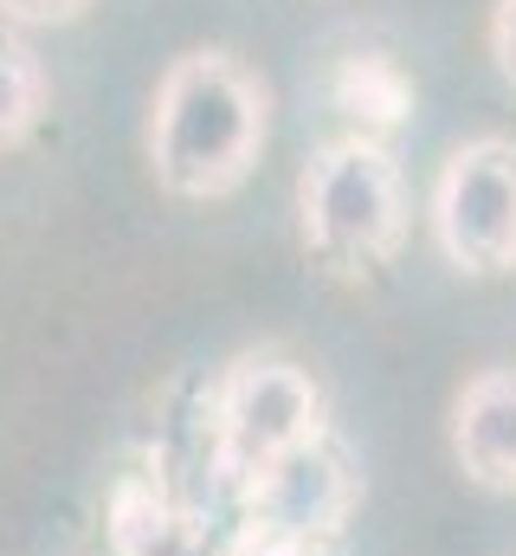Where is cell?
Returning a JSON list of instances; mask_svg holds the SVG:
<instances>
[{"label": "cell", "instance_id": "6da1fadb", "mask_svg": "<svg viewBox=\"0 0 516 556\" xmlns=\"http://www.w3.org/2000/svg\"><path fill=\"white\" fill-rule=\"evenodd\" d=\"M271 137V91L227 46L168 59L149 98V168L175 201H227L253 181Z\"/></svg>", "mask_w": 516, "mask_h": 556}, {"label": "cell", "instance_id": "7a4b0ae2", "mask_svg": "<svg viewBox=\"0 0 516 556\" xmlns=\"http://www.w3.org/2000/svg\"><path fill=\"white\" fill-rule=\"evenodd\" d=\"M297 233L304 253L343 285L394 266L407 247V181L394 149L375 137L323 142L297 175Z\"/></svg>", "mask_w": 516, "mask_h": 556}, {"label": "cell", "instance_id": "3957f363", "mask_svg": "<svg viewBox=\"0 0 516 556\" xmlns=\"http://www.w3.org/2000/svg\"><path fill=\"white\" fill-rule=\"evenodd\" d=\"M330 433V402L323 382L284 356V350H246L220 369L207 389V459L227 492H253L258 479L291 459L297 446Z\"/></svg>", "mask_w": 516, "mask_h": 556}, {"label": "cell", "instance_id": "277c9868", "mask_svg": "<svg viewBox=\"0 0 516 556\" xmlns=\"http://www.w3.org/2000/svg\"><path fill=\"white\" fill-rule=\"evenodd\" d=\"M433 240L465 278L516 273V137L459 142L433 175Z\"/></svg>", "mask_w": 516, "mask_h": 556}, {"label": "cell", "instance_id": "5b68a950", "mask_svg": "<svg viewBox=\"0 0 516 556\" xmlns=\"http://www.w3.org/2000/svg\"><path fill=\"white\" fill-rule=\"evenodd\" d=\"M240 505H246V518L265 525V531H291V538L330 544L356 518V505H362V472H356L349 446L336 433H323V440L297 446L291 459H278Z\"/></svg>", "mask_w": 516, "mask_h": 556}, {"label": "cell", "instance_id": "8992f818", "mask_svg": "<svg viewBox=\"0 0 516 556\" xmlns=\"http://www.w3.org/2000/svg\"><path fill=\"white\" fill-rule=\"evenodd\" d=\"M452 459L478 492L516 498V363L478 369L452 395Z\"/></svg>", "mask_w": 516, "mask_h": 556}, {"label": "cell", "instance_id": "52a82bcc", "mask_svg": "<svg viewBox=\"0 0 516 556\" xmlns=\"http://www.w3.org/2000/svg\"><path fill=\"white\" fill-rule=\"evenodd\" d=\"M104 538H111V556H220L207 518L175 492H162L155 479H117Z\"/></svg>", "mask_w": 516, "mask_h": 556}, {"label": "cell", "instance_id": "ba28073f", "mask_svg": "<svg viewBox=\"0 0 516 556\" xmlns=\"http://www.w3.org/2000/svg\"><path fill=\"white\" fill-rule=\"evenodd\" d=\"M330 91V111L349 124V137H375L387 142L407 117H413V78L400 72V59L382 52V46H356L330 65L323 78Z\"/></svg>", "mask_w": 516, "mask_h": 556}, {"label": "cell", "instance_id": "9c48e42d", "mask_svg": "<svg viewBox=\"0 0 516 556\" xmlns=\"http://www.w3.org/2000/svg\"><path fill=\"white\" fill-rule=\"evenodd\" d=\"M52 111V78H46V59L33 52V39L20 26L0 20V155L7 149H26L39 137Z\"/></svg>", "mask_w": 516, "mask_h": 556}, {"label": "cell", "instance_id": "30bf717a", "mask_svg": "<svg viewBox=\"0 0 516 556\" xmlns=\"http://www.w3.org/2000/svg\"><path fill=\"white\" fill-rule=\"evenodd\" d=\"M220 556H330V544L317 538H291V531H265V525H240L233 544H220Z\"/></svg>", "mask_w": 516, "mask_h": 556}, {"label": "cell", "instance_id": "8fae6325", "mask_svg": "<svg viewBox=\"0 0 516 556\" xmlns=\"http://www.w3.org/2000/svg\"><path fill=\"white\" fill-rule=\"evenodd\" d=\"M91 0H0L7 26H72Z\"/></svg>", "mask_w": 516, "mask_h": 556}, {"label": "cell", "instance_id": "7c38bea8", "mask_svg": "<svg viewBox=\"0 0 516 556\" xmlns=\"http://www.w3.org/2000/svg\"><path fill=\"white\" fill-rule=\"evenodd\" d=\"M491 59L516 85V0H498V13H491Z\"/></svg>", "mask_w": 516, "mask_h": 556}]
</instances>
